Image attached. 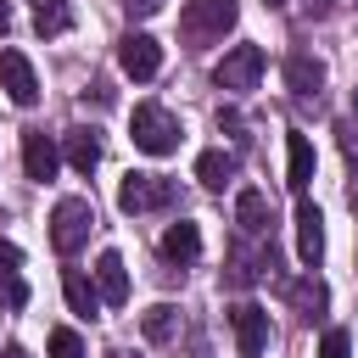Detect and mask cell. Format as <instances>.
<instances>
[{
	"instance_id": "cell-1",
	"label": "cell",
	"mask_w": 358,
	"mask_h": 358,
	"mask_svg": "<svg viewBox=\"0 0 358 358\" xmlns=\"http://www.w3.org/2000/svg\"><path fill=\"white\" fill-rule=\"evenodd\" d=\"M129 140H134V151H145V157H168V151H179L185 129H179V117H173L168 106L140 101L134 117H129Z\"/></svg>"
},
{
	"instance_id": "cell-2",
	"label": "cell",
	"mask_w": 358,
	"mask_h": 358,
	"mask_svg": "<svg viewBox=\"0 0 358 358\" xmlns=\"http://www.w3.org/2000/svg\"><path fill=\"white\" fill-rule=\"evenodd\" d=\"M90 229H95V207H90L84 196H62V201L50 207V246H56L62 257H73V252L90 241Z\"/></svg>"
},
{
	"instance_id": "cell-3",
	"label": "cell",
	"mask_w": 358,
	"mask_h": 358,
	"mask_svg": "<svg viewBox=\"0 0 358 358\" xmlns=\"http://www.w3.org/2000/svg\"><path fill=\"white\" fill-rule=\"evenodd\" d=\"M241 6L235 0H185V17H179V34L190 45H207V39H224L235 28Z\"/></svg>"
},
{
	"instance_id": "cell-4",
	"label": "cell",
	"mask_w": 358,
	"mask_h": 358,
	"mask_svg": "<svg viewBox=\"0 0 358 358\" xmlns=\"http://www.w3.org/2000/svg\"><path fill=\"white\" fill-rule=\"evenodd\" d=\"M173 196H179V185L162 173H123V185H117L123 213H162V207H173Z\"/></svg>"
},
{
	"instance_id": "cell-5",
	"label": "cell",
	"mask_w": 358,
	"mask_h": 358,
	"mask_svg": "<svg viewBox=\"0 0 358 358\" xmlns=\"http://www.w3.org/2000/svg\"><path fill=\"white\" fill-rule=\"evenodd\" d=\"M263 45H235V50H224V62L213 67V84L218 90H235V95H246V90H257V78H263Z\"/></svg>"
},
{
	"instance_id": "cell-6",
	"label": "cell",
	"mask_w": 358,
	"mask_h": 358,
	"mask_svg": "<svg viewBox=\"0 0 358 358\" xmlns=\"http://www.w3.org/2000/svg\"><path fill=\"white\" fill-rule=\"evenodd\" d=\"M229 330H235V352L241 358H263L268 352V308H257V302H241V308H229Z\"/></svg>"
},
{
	"instance_id": "cell-7",
	"label": "cell",
	"mask_w": 358,
	"mask_h": 358,
	"mask_svg": "<svg viewBox=\"0 0 358 358\" xmlns=\"http://www.w3.org/2000/svg\"><path fill=\"white\" fill-rule=\"evenodd\" d=\"M117 67L145 84V78H157V67H162V45H157L151 34H123V39H117Z\"/></svg>"
},
{
	"instance_id": "cell-8",
	"label": "cell",
	"mask_w": 358,
	"mask_h": 358,
	"mask_svg": "<svg viewBox=\"0 0 358 358\" xmlns=\"http://www.w3.org/2000/svg\"><path fill=\"white\" fill-rule=\"evenodd\" d=\"M0 90L17 101V106H34L39 101V78H34V62L22 50H0Z\"/></svg>"
},
{
	"instance_id": "cell-9",
	"label": "cell",
	"mask_w": 358,
	"mask_h": 358,
	"mask_svg": "<svg viewBox=\"0 0 358 358\" xmlns=\"http://www.w3.org/2000/svg\"><path fill=\"white\" fill-rule=\"evenodd\" d=\"M56 162H62V151H56V140L45 134V129H28L22 134V168H28V179H56Z\"/></svg>"
},
{
	"instance_id": "cell-10",
	"label": "cell",
	"mask_w": 358,
	"mask_h": 358,
	"mask_svg": "<svg viewBox=\"0 0 358 358\" xmlns=\"http://www.w3.org/2000/svg\"><path fill=\"white\" fill-rule=\"evenodd\" d=\"M296 257H302L308 268L324 257V218H319V207H313L308 196L296 201Z\"/></svg>"
},
{
	"instance_id": "cell-11",
	"label": "cell",
	"mask_w": 358,
	"mask_h": 358,
	"mask_svg": "<svg viewBox=\"0 0 358 358\" xmlns=\"http://www.w3.org/2000/svg\"><path fill=\"white\" fill-rule=\"evenodd\" d=\"M285 90L302 95V101H313L324 90V62L319 56H285Z\"/></svg>"
},
{
	"instance_id": "cell-12",
	"label": "cell",
	"mask_w": 358,
	"mask_h": 358,
	"mask_svg": "<svg viewBox=\"0 0 358 358\" xmlns=\"http://www.w3.org/2000/svg\"><path fill=\"white\" fill-rule=\"evenodd\" d=\"M62 157H67L73 173H95V162H101V134H95V129H67V134H62Z\"/></svg>"
},
{
	"instance_id": "cell-13",
	"label": "cell",
	"mask_w": 358,
	"mask_h": 358,
	"mask_svg": "<svg viewBox=\"0 0 358 358\" xmlns=\"http://www.w3.org/2000/svg\"><path fill=\"white\" fill-rule=\"evenodd\" d=\"M308 179H313V140L291 129V134H285V185L302 196V190H308Z\"/></svg>"
},
{
	"instance_id": "cell-14",
	"label": "cell",
	"mask_w": 358,
	"mask_h": 358,
	"mask_svg": "<svg viewBox=\"0 0 358 358\" xmlns=\"http://www.w3.org/2000/svg\"><path fill=\"white\" fill-rule=\"evenodd\" d=\"M235 224H241V235H268V224H274L268 196L263 190H241L235 196Z\"/></svg>"
},
{
	"instance_id": "cell-15",
	"label": "cell",
	"mask_w": 358,
	"mask_h": 358,
	"mask_svg": "<svg viewBox=\"0 0 358 358\" xmlns=\"http://www.w3.org/2000/svg\"><path fill=\"white\" fill-rule=\"evenodd\" d=\"M95 291H101V302H129V268H123V257L117 252H101V263H95Z\"/></svg>"
},
{
	"instance_id": "cell-16",
	"label": "cell",
	"mask_w": 358,
	"mask_h": 358,
	"mask_svg": "<svg viewBox=\"0 0 358 358\" xmlns=\"http://www.w3.org/2000/svg\"><path fill=\"white\" fill-rule=\"evenodd\" d=\"M62 296H67V308H73L78 319H95V313H101V291L90 285L84 268H67V274H62Z\"/></svg>"
},
{
	"instance_id": "cell-17",
	"label": "cell",
	"mask_w": 358,
	"mask_h": 358,
	"mask_svg": "<svg viewBox=\"0 0 358 358\" xmlns=\"http://www.w3.org/2000/svg\"><path fill=\"white\" fill-rule=\"evenodd\" d=\"M162 257H168V263H196V257H201V229L185 224V218L168 224V235H162Z\"/></svg>"
},
{
	"instance_id": "cell-18",
	"label": "cell",
	"mask_w": 358,
	"mask_h": 358,
	"mask_svg": "<svg viewBox=\"0 0 358 358\" xmlns=\"http://www.w3.org/2000/svg\"><path fill=\"white\" fill-rule=\"evenodd\" d=\"M196 179H201L207 190H224V185L235 179V151H201V157H196Z\"/></svg>"
},
{
	"instance_id": "cell-19",
	"label": "cell",
	"mask_w": 358,
	"mask_h": 358,
	"mask_svg": "<svg viewBox=\"0 0 358 358\" xmlns=\"http://www.w3.org/2000/svg\"><path fill=\"white\" fill-rule=\"evenodd\" d=\"M263 268H274V252H263V257H252L246 246H235L229 252V285H252V280H263Z\"/></svg>"
},
{
	"instance_id": "cell-20",
	"label": "cell",
	"mask_w": 358,
	"mask_h": 358,
	"mask_svg": "<svg viewBox=\"0 0 358 358\" xmlns=\"http://www.w3.org/2000/svg\"><path fill=\"white\" fill-rule=\"evenodd\" d=\"M324 302H330V291H324V280H319V274H308V280H296V285H291V308H296L302 319H319V313H324Z\"/></svg>"
},
{
	"instance_id": "cell-21",
	"label": "cell",
	"mask_w": 358,
	"mask_h": 358,
	"mask_svg": "<svg viewBox=\"0 0 358 358\" xmlns=\"http://www.w3.org/2000/svg\"><path fill=\"white\" fill-rule=\"evenodd\" d=\"M140 330H145V341H173V330H179V308H168V302L145 308V313H140Z\"/></svg>"
},
{
	"instance_id": "cell-22",
	"label": "cell",
	"mask_w": 358,
	"mask_h": 358,
	"mask_svg": "<svg viewBox=\"0 0 358 358\" xmlns=\"http://www.w3.org/2000/svg\"><path fill=\"white\" fill-rule=\"evenodd\" d=\"M34 6V28L39 34H62L67 28V0H28Z\"/></svg>"
},
{
	"instance_id": "cell-23",
	"label": "cell",
	"mask_w": 358,
	"mask_h": 358,
	"mask_svg": "<svg viewBox=\"0 0 358 358\" xmlns=\"http://www.w3.org/2000/svg\"><path fill=\"white\" fill-rule=\"evenodd\" d=\"M50 358H84V341H78V330L56 324V330H50Z\"/></svg>"
},
{
	"instance_id": "cell-24",
	"label": "cell",
	"mask_w": 358,
	"mask_h": 358,
	"mask_svg": "<svg viewBox=\"0 0 358 358\" xmlns=\"http://www.w3.org/2000/svg\"><path fill=\"white\" fill-rule=\"evenodd\" d=\"M319 358H352V341H347V330H324V341H319Z\"/></svg>"
},
{
	"instance_id": "cell-25",
	"label": "cell",
	"mask_w": 358,
	"mask_h": 358,
	"mask_svg": "<svg viewBox=\"0 0 358 358\" xmlns=\"http://www.w3.org/2000/svg\"><path fill=\"white\" fill-rule=\"evenodd\" d=\"M0 302H6V308H22V302H28V285H22L17 274H0Z\"/></svg>"
},
{
	"instance_id": "cell-26",
	"label": "cell",
	"mask_w": 358,
	"mask_h": 358,
	"mask_svg": "<svg viewBox=\"0 0 358 358\" xmlns=\"http://www.w3.org/2000/svg\"><path fill=\"white\" fill-rule=\"evenodd\" d=\"M17 268H22V252H17V246L0 235V274H17Z\"/></svg>"
},
{
	"instance_id": "cell-27",
	"label": "cell",
	"mask_w": 358,
	"mask_h": 358,
	"mask_svg": "<svg viewBox=\"0 0 358 358\" xmlns=\"http://www.w3.org/2000/svg\"><path fill=\"white\" fill-rule=\"evenodd\" d=\"M129 17H151V11H162V0H117Z\"/></svg>"
},
{
	"instance_id": "cell-28",
	"label": "cell",
	"mask_w": 358,
	"mask_h": 358,
	"mask_svg": "<svg viewBox=\"0 0 358 358\" xmlns=\"http://www.w3.org/2000/svg\"><path fill=\"white\" fill-rule=\"evenodd\" d=\"M330 6H336V0H302V11H308V17H330Z\"/></svg>"
},
{
	"instance_id": "cell-29",
	"label": "cell",
	"mask_w": 358,
	"mask_h": 358,
	"mask_svg": "<svg viewBox=\"0 0 358 358\" xmlns=\"http://www.w3.org/2000/svg\"><path fill=\"white\" fill-rule=\"evenodd\" d=\"M6 28H11V6L0 0V34H6Z\"/></svg>"
},
{
	"instance_id": "cell-30",
	"label": "cell",
	"mask_w": 358,
	"mask_h": 358,
	"mask_svg": "<svg viewBox=\"0 0 358 358\" xmlns=\"http://www.w3.org/2000/svg\"><path fill=\"white\" fill-rule=\"evenodd\" d=\"M0 358H28V352H22V347H6V352H0Z\"/></svg>"
},
{
	"instance_id": "cell-31",
	"label": "cell",
	"mask_w": 358,
	"mask_h": 358,
	"mask_svg": "<svg viewBox=\"0 0 358 358\" xmlns=\"http://www.w3.org/2000/svg\"><path fill=\"white\" fill-rule=\"evenodd\" d=\"M263 6H285V0H263Z\"/></svg>"
},
{
	"instance_id": "cell-32",
	"label": "cell",
	"mask_w": 358,
	"mask_h": 358,
	"mask_svg": "<svg viewBox=\"0 0 358 358\" xmlns=\"http://www.w3.org/2000/svg\"><path fill=\"white\" fill-rule=\"evenodd\" d=\"M106 358H129V352H106Z\"/></svg>"
},
{
	"instance_id": "cell-33",
	"label": "cell",
	"mask_w": 358,
	"mask_h": 358,
	"mask_svg": "<svg viewBox=\"0 0 358 358\" xmlns=\"http://www.w3.org/2000/svg\"><path fill=\"white\" fill-rule=\"evenodd\" d=\"M352 106H358V90H352Z\"/></svg>"
}]
</instances>
